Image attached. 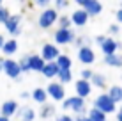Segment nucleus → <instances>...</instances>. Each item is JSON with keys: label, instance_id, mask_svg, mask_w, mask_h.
Segmentation results:
<instances>
[{"label": "nucleus", "instance_id": "nucleus-1", "mask_svg": "<svg viewBox=\"0 0 122 121\" xmlns=\"http://www.w3.org/2000/svg\"><path fill=\"white\" fill-rule=\"evenodd\" d=\"M94 107L99 109L101 112H104V114H112V112H115V103L112 102V98L108 96V93H101L99 96L96 98Z\"/></svg>", "mask_w": 122, "mask_h": 121}, {"label": "nucleus", "instance_id": "nucleus-2", "mask_svg": "<svg viewBox=\"0 0 122 121\" xmlns=\"http://www.w3.org/2000/svg\"><path fill=\"white\" fill-rule=\"evenodd\" d=\"M62 107H64L66 110H73L74 114L78 116V114H83V112H85V100L80 98V96H71L62 103Z\"/></svg>", "mask_w": 122, "mask_h": 121}, {"label": "nucleus", "instance_id": "nucleus-3", "mask_svg": "<svg viewBox=\"0 0 122 121\" xmlns=\"http://www.w3.org/2000/svg\"><path fill=\"white\" fill-rule=\"evenodd\" d=\"M55 22H58V12H57V9L48 7V9H44L43 12H41V16H39V27L41 29H50Z\"/></svg>", "mask_w": 122, "mask_h": 121}, {"label": "nucleus", "instance_id": "nucleus-4", "mask_svg": "<svg viewBox=\"0 0 122 121\" xmlns=\"http://www.w3.org/2000/svg\"><path fill=\"white\" fill-rule=\"evenodd\" d=\"M80 9H85L89 16H97L101 11H103V4L97 2V0H76Z\"/></svg>", "mask_w": 122, "mask_h": 121}, {"label": "nucleus", "instance_id": "nucleus-5", "mask_svg": "<svg viewBox=\"0 0 122 121\" xmlns=\"http://www.w3.org/2000/svg\"><path fill=\"white\" fill-rule=\"evenodd\" d=\"M55 41L57 45H69L73 41H76V34L71 29H58L55 32Z\"/></svg>", "mask_w": 122, "mask_h": 121}, {"label": "nucleus", "instance_id": "nucleus-6", "mask_svg": "<svg viewBox=\"0 0 122 121\" xmlns=\"http://www.w3.org/2000/svg\"><path fill=\"white\" fill-rule=\"evenodd\" d=\"M41 57L44 59V62H55L58 57H60V53H58V48L55 46V45L46 43V45H43V50H41Z\"/></svg>", "mask_w": 122, "mask_h": 121}, {"label": "nucleus", "instance_id": "nucleus-7", "mask_svg": "<svg viewBox=\"0 0 122 121\" xmlns=\"http://www.w3.org/2000/svg\"><path fill=\"white\" fill-rule=\"evenodd\" d=\"M46 93L55 100V102H60V100H64V96H66V91H64V87H62L60 82H53V84H50Z\"/></svg>", "mask_w": 122, "mask_h": 121}, {"label": "nucleus", "instance_id": "nucleus-8", "mask_svg": "<svg viewBox=\"0 0 122 121\" xmlns=\"http://www.w3.org/2000/svg\"><path fill=\"white\" fill-rule=\"evenodd\" d=\"M120 46H122V45L119 43V41L112 39V37H106V41L101 45V50H103L104 57H106V55H113V53H117V50H119Z\"/></svg>", "mask_w": 122, "mask_h": 121}, {"label": "nucleus", "instance_id": "nucleus-9", "mask_svg": "<svg viewBox=\"0 0 122 121\" xmlns=\"http://www.w3.org/2000/svg\"><path fill=\"white\" fill-rule=\"evenodd\" d=\"M78 59H80V62H83V64H92V62L96 61V53L90 46H83V48L78 50Z\"/></svg>", "mask_w": 122, "mask_h": 121}, {"label": "nucleus", "instance_id": "nucleus-10", "mask_svg": "<svg viewBox=\"0 0 122 121\" xmlns=\"http://www.w3.org/2000/svg\"><path fill=\"white\" fill-rule=\"evenodd\" d=\"M4 71H5V75H9L11 78H18L20 73H21V69H20V64L16 61L7 59L5 62H4Z\"/></svg>", "mask_w": 122, "mask_h": 121}, {"label": "nucleus", "instance_id": "nucleus-11", "mask_svg": "<svg viewBox=\"0 0 122 121\" xmlns=\"http://www.w3.org/2000/svg\"><path fill=\"white\" fill-rule=\"evenodd\" d=\"M90 86L92 84H90V82H87V80H81V78L76 80V87H74V89H76V96L83 98V100H85L87 96H90V93H92V87Z\"/></svg>", "mask_w": 122, "mask_h": 121}, {"label": "nucleus", "instance_id": "nucleus-12", "mask_svg": "<svg viewBox=\"0 0 122 121\" xmlns=\"http://www.w3.org/2000/svg\"><path fill=\"white\" fill-rule=\"evenodd\" d=\"M87 22H89V14L85 9H76L71 14V23H74L76 27H83V25H87Z\"/></svg>", "mask_w": 122, "mask_h": 121}, {"label": "nucleus", "instance_id": "nucleus-13", "mask_svg": "<svg viewBox=\"0 0 122 121\" xmlns=\"http://www.w3.org/2000/svg\"><path fill=\"white\" fill-rule=\"evenodd\" d=\"M20 22H21V16H20V14H12V16H9V20L5 22V29L11 32L12 36L20 34Z\"/></svg>", "mask_w": 122, "mask_h": 121}, {"label": "nucleus", "instance_id": "nucleus-14", "mask_svg": "<svg viewBox=\"0 0 122 121\" xmlns=\"http://www.w3.org/2000/svg\"><path fill=\"white\" fill-rule=\"evenodd\" d=\"M58 71H60V68L57 66V62H46L41 73H43L44 77L51 78V77H57V75H58Z\"/></svg>", "mask_w": 122, "mask_h": 121}, {"label": "nucleus", "instance_id": "nucleus-15", "mask_svg": "<svg viewBox=\"0 0 122 121\" xmlns=\"http://www.w3.org/2000/svg\"><path fill=\"white\" fill-rule=\"evenodd\" d=\"M44 64L46 62L41 55H30V71H43Z\"/></svg>", "mask_w": 122, "mask_h": 121}, {"label": "nucleus", "instance_id": "nucleus-16", "mask_svg": "<svg viewBox=\"0 0 122 121\" xmlns=\"http://www.w3.org/2000/svg\"><path fill=\"white\" fill-rule=\"evenodd\" d=\"M32 98H34V102H37V103H41V105H44V103H46V98H48V93H46L43 87H37V89L32 91Z\"/></svg>", "mask_w": 122, "mask_h": 121}, {"label": "nucleus", "instance_id": "nucleus-17", "mask_svg": "<svg viewBox=\"0 0 122 121\" xmlns=\"http://www.w3.org/2000/svg\"><path fill=\"white\" fill-rule=\"evenodd\" d=\"M16 110H18V103H16V102H12V100H9V102H5V103L2 105V114L5 116V118L12 116Z\"/></svg>", "mask_w": 122, "mask_h": 121}, {"label": "nucleus", "instance_id": "nucleus-18", "mask_svg": "<svg viewBox=\"0 0 122 121\" xmlns=\"http://www.w3.org/2000/svg\"><path fill=\"white\" fill-rule=\"evenodd\" d=\"M108 96H110L112 102L117 105L119 102H122V87H119V86H112L110 91H108Z\"/></svg>", "mask_w": 122, "mask_h": 121}, {"label": "nucleus", "instance_id": "nucleus-19", "mask_svg": "<svg viewBox=\"0 0 122 121\" xmlns=\"http://www.w3.org/2000/svg\"><path fill=\"white\" fill-rule=\"evenodd\" d=\"M18 118H20V121H34L36 112H34V109H30V107H21Z\"/></svg>", "mask_w": 122, "mask_h": 121}, {"label": "nucleus", "instance_id": "nucleus-20", "mask_svg": "<svg viewBox=\"0 0 122 121\" xmlns=\"http://www.w3.org/2000/svg\"><path fill=\"white\" fill-rule=\"evenodd\" d=\"M104 62H106L108 66H112V68H122V55H117V53L106 55L104 57Z\"/></svg>", "mask_w": 122, "mask_h": 121}, {"label": "nucleus", "instance_id": "nucleus-21", "mask_svg": "<svg viewBox=\"0 0 122 121\" xmlns=\"http://www.w3.org/2000/svg\"><path fill=\"white\" fill-rule=\"evenodd\" d=\"M87 116H89L90 121H106V114H104V112H101L99 109H96V107H92Z\"/></svg>", "mask_w": 122, "mask_h": 121}, {"label": "nucleus", "instance_id": "nucleus-22", "mask_svg": "<svg viewBox=\"0 0 122 121\" xmlns=\"http://www.w3.org/2000/svg\"><path fill=\"white\" fill-rule=\"evenodd\" d=\"M90 84L94 87H106V77L101 73H94V77H92Z\"/></svg>", "mask_w": 122, "mask_h": 121}, {"label": "nucleus", "instance_id": "nucleus-23", "mask_svg": "<svg viewBox=\"0 0 122 121\" xmlns=\"http://www.w3.org/2000/svg\"><path fill=\"white\" fill-rule=\"evenodd\" d=\"M57 77H58V80H60V84H62V86L73 80V75H71V69H60Z\"/></svg>", "mask_w": 122, "mask_h": 121}, {"label": "nucleus", "instance_id": "nucleus-24", "mask_svg": "<svg viewBox=\"0 0 122 121\" xmlns=\"http://www.w3.org/2000/svg\"><path fill=\"white\" fill-rule=\"evenodd\" d=\"M55 62H57V66L60 69H71V59H69V55H60Z\"/></svg>", "mask_w": 122, "mask_h": 121}, {"label": "nucleus", "instance_id": "nucleus-25", "mask_svg": "<svg viewBox=\"0 0 122 121\" xmlns=\"http://www.w3.org/2000/svg\"><path fill=\"white\" fill-rule=\"evenodd\" d=\"M16 48H18V45H16V41H14V39H11V41H5V43H4V46H2L4 53H7V55L14 53V52H16Z\"/></svg>", "mask_w": 122, "mask_h": 121}, {"label": "nucleus", "instance_id": "nucleus-26", "mask_svg": "<svg viewBox=\"0 0 122 121\" xmlns=\"http://www.w3.org/2000/svg\"><path fill=\"white\" fill-rule=\"evenodd\" d=\"M53 114H55V107L53 105H43V110H41V118L48 119V118H53Z\"/></svg>", "mask_w": 122, "mask_h": 121}, {"label": "nucleus", "instance_id": "nucleus-27", "mask_svg": "<svg viewBox=\"0 0 122 121\" xmlns=\"http://www.w3.org/2000/svg\"><path fill=\"white\" fill-rule=\"evenodd\" d=\"M20 69L21 71H30V55H25L23 59H20Z\"/></svg>", "mask_w": 122, "mask_h": 121}, {"label": "nucleus", "instance_id": "nucleus-28", "mask_svg": "<svg viewBox=\"0 0 122 121\" xmlns=\"http://www.w3.org/2000/svg\"><path fill=\"white\" fill-rule=\"evenodd\" d=\"M58 23H60V29H69L71 27V18H67V16H58Z\"/></svg>", "mask_w": 122, "mask_h": 121}, {"label": "nucleus", "instance_id": "nucleus-29", "mask_svg": "<svg viewBox=\"0 0 122 121\" xmlns=\"http://www.w3.org/2000/svg\"><path fill=\"white\" fill-rule=\"evenodd\" d=\"M92 77H94V71H92V69H83V71H81V80L90 82Z\"/></svg>", "mask_w": 122, "mask_h": 121}, {"label": "nucleus", "instance_id": "nucleus-30", "mask_svg": "<svg viewBox=\"0 0 122 121\" xmlns=\"http://www.w3.org/2000/svg\"><path fill=\"white\" fill-rule=\"evenodd\" d=\"M9 20V11L5 7H0V23H5Z\"/></svg>", "mask_w": 122, "mask_h": 121}, {"label": "nucleus", "instance_id": "nucleus-31", "mask_svg": "<svg viewBox=\"0 0 122 121\" xmlns=\"http://www.w3.org/2000/svg\"><path fill=\"white\" fill-rule=\"evenodd\" d=\"M87 37H76V46H78V50L80 48H83V46H87Z\"/></svg>", "mask_w": 122, "mask_h": 121}, {"label": "nucleus", "instance_id": "nucleus-32", "mask_svg": "<svg viewBox=\"0 0 122 121\" xmlns=\"http://www.w3.org/2000/svg\"><path fill=\"white\" fill-rule=\"evenodd\" d=\"M67 6H69V2H66V0H57V9H66Z\"/></svg>", "mask_w": 122, "mask_h": 121}, {"label": "nucleus", "instance_id": "nucleus-33", "mask_svg": "<svg viewBox=\"0 0 122 121\" xmlns=\"http://www.w3.org/2000/svg\"><path fill=\"white\" fill-rule=\"evenodd\" d=\"M57 121H74V118H71L67 114H62V116H57Z\"/></svg>", "mask_w": 122, "mask_h": 121}, {"label": "nucleus", "instance_id": "nucleus-34", "mask_svg": "<svg viewBox=\"0 0 122 121\" xmlns=\"http://www.w3.org/2000/svg\"><path fill=\"white\" fill-rule=\"evenodd\" d=\"M119 30H120V29H119V25H117V23L110 25V34H113V36H115V34H119Z\"/></svg>", "mask_w": 122, "mask_h": 121}, {"label": "nucleus", "instance_id": "nucleus-35", "mask_svg": "<svg viewBox=\"0 0 122 121\" xmlns=\"http://www.w3.org/2000/svg\"><path fill=\"white\" fill-rule=\"evenodd\" d=\"M74 121H90V119H89L87 114H78L76 118H74Z\"/></svg>", "mask_w": 122, "mask_h": 121}, {"label": "nucleus", "instance_id": "nucleus-36", "mask_svg": "<svg viewBox=\"0 0 122 121\" xmlns=\"http://www.w3.org/2000/svg\"><path fill=\"white\" fill-rule=\"evenodd\" d=\"M48 0H37V6H41V7H44V9H48Z\"/></svg>", "mask_w": 122, "mask_h": 121}, {"label": "nucleus", "instance_id": "nucleus-37", "mask_svg": "<svg viewBox=\"0 0 122 121\" xmlns=\"http://www.w3.org/2000/svg\"><path fill=\"white\" fill-rule=\"evenodd\" d=\"M96 41H97L99 45H103L104 41H106V36H97V37H96Z\"/></svg>", "mask_w": 122, "mask_h": 121}, {"label": "nucleus", "instance_id": "nucleus-38", "mask_svg": "<svg viewBox=\"0 0 122 121\" xmlns=\"http://www.w3.org/2000/svg\"><path fill=\"white\" fill-rule=\"evenodd\" d=\"M117 20H119V23H122V9L117 11Z\"/></svg>", "mask_w": 122, "mask_h": 121}, {"label": "nucleus", "instance_id": "nucleus-39", "mask_svg": "<svg viewBox=\"0 0 122 121\" xmlns=\"http://www.w3.org/2000/svg\"><path fill=\"white\" fill-rule=\"evenodd\" d=\"M4 62H5V59H0V69H4Z\"/></svg>", "mask_w": 122, "mask_h": 121}, {"label": "nucleus", "instance_id": "nucleus-40", "mask_svg": "<svg viewBox=\"0 0 122 121\" xmlns=\"http://www.w3.org/2000/svg\"><path fill=\"white\" fill-rule=\"evenodd\" d=\"M117 121H122V114L120 112H117Z\"/></svg>", "mask_w": 122, "mask_h": 121}, {"label": "nucleus", "instance_id": "nucleus-41", "mask_svg": "<svg viewBox=\"0 0 122 121\" xmlns=\"http://www.w3.org/2000/svg\"><path fill=\"white\" fill-rule=\"evenodd\" d=\"M0 121H9V118H5V116H0Z\"/></svg>", "mask_w": 122, "mask_h": 121}, {"label": "nucleus", "instance_id": "nucleus-42", "mask_svg": "<svg viewBox=\"0 0 122 121\" xmlns=\"http://www.w3.org/2000/svg\"><path fill=\"white\" fill-rule=\"evenodd\" d=\"M2 46H4V37L0 36V48H2Z\"/></svg>", "mask_w": 122, "mask_h": 121}, {"label": "nucleus", "instance_id": "nucleus-43", "mask_svg": "<svg viewBox=\"0 0 122 121\" xmlns=\"http://www.w3.org/2000/svg\"><path fill=\"white\" fill-rule=\"evenodd\" d=\"M119 112H120V114H122V105H120V109H119Z\"/></svg>", "mask_w": 122, "mask_h": 121}, {"label": "nucleus", "instance_id": "nucleus-44", "mask_svg": "<svg viewBox=\"0 0 122 121\" xmlns=\"http://www.w3.org/2000/svg\"><path fill=\"white\" fill-rule=\"evenodd\" d=\"M120 9H122V2H120Z\"/></svg>", "mask_w": 122, "mask_h": 121}]
</instances>
